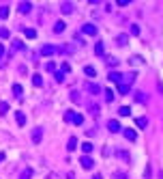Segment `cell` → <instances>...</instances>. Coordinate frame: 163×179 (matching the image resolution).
I'll list each match as a JSON object with an SVG mask.
<instances>
[{
    "mask_svg": "<svg viewBox=\"0 0 163 179\" xmlns=\"http://www.w3.org/2000/svg\"><path fill=\"white\" fill-rule=\"evenodd\" d=\"M84 74H86V76H88V78H94V76H97V69H94V67H90V65H88V67H84Z\"/></svg>",
    "mask_w": 163,
    "mask_h": 179,
    "instance_id": "16",
    "label": "cell"
},
{
    "mask_svg": "<svg viewBox=\"0 0 163 179\" xmlns=\"http://www.w3.org/2000/svg\"><path fill=\"white\" fill-rule=\"evenodd\" d=\"M118 114H120V117H129V114H131V108H129V106H120V108H118Z\"/></svg>",
    "mask_w": 163,
    "mask_h": 179,
    "instance_id": "17",
    "label": "cell"
},
{
    "mask_svg": "<svg viewBox=\"0 0 163 179\" xmlns=\"http://www.w3.org/2000/svg\"><path fill=\"white\" fill-rule=\"evenodd\" d=\"M80 162H82V166H84L86 171L94 168V160H92V158H88V155H82V158H80Z\"/></svg>",
    "mask_w": 163,
    "mask_h": 179,
    "instance_id": "3",
    "label": "cell"
},
{
    "mask_svg": "<svg viewBox=\"0 0 163 179\" xmlns=\"http://www.w3.org/2000/svg\"><path fill=\"white\" fill-rule=\"evenodd\" d=\"M62 30H65V22H62V20H58V22L54 24V33H62Z\"/></svg>",
    "mask_w": 163,
    "mask_h": 179,
    "instance_id": "19",
    "label": "cell"
},
{
    "mask_svg": "<svg viewBox=\"0 0 163 179\" xmlns=\"http://www.w3.org/2000/svg\"><path fill=\"white\" fill-rule=\"evenodd\" d=\"M54 78H56V82H62V80H65V74H62V71H56Z\"/></svg>",
    "mask_w": 163,
    "mask_h": 179,
    "instance_id": "36",
    "label": "cell"
},
{
    "mask_svg": "<svg viewBox=\"0 0 163 179\" xmlns=\"http://www.w3.org/2000/svg\"><path fill=\"white\" fill-rule=\"evenodd\" d=\"M135 78H137V71H129V74H124V76H122V82H120V84L131 87V84L135 82Z\"/></svg>",
    "mask_w": 163,
    "mask_h": 179,
    "instance_id": "2",
    "label": "cell"
},
{
    "mask_svg": "<svg viewBox=\"0 0 163 179\" xmlns=\"http://www.w3.org/2000/svg\"><path fill=\"white\" fill-rule=\"evenodd\" d=\"M9 112V104L6 101H0V114H6Z\"/></svg>",
    "mask_w": 163,
    "mask_h": 179,
    "instance_id": "31",
    "label": "cell"
},
{
    "mask_svg": "<svg viewBox=\"0 0 163 179\" xmlns=\"http://www.w3.org/2000/svg\"><path fill=\"white\" fill-rule=\"evenodd\" d=\"M114 179H127V173H120V171H118V173H114Z\"/></svg>",
    "mask_w": 163,
    "mask_h": 179,
    "instance_id": "41",
    "label": "cell"
},
{
    "mask_svg": "<svg viewBox=\"0 0 163 179\" xmlns=\"http://www.w3.org/2000/svg\"><path fill=\"white\" fill-rule=\"evenodd\" d=\"M60 11H62L65 15H69V13L75 11V7H73V2H62V4H60Z\"/></svg>",
    "mask_w": 163,
    "mask_h": 179,
    "instance_id": "7",
    "label": "cell"
},
{
    "mask_svg": "<svg viewBox=\"0 0 163 179\" xmlns=\"http://www.w3.org/2000/svg\"><path fill=\"white\" fill-rule=\"evenodd\" d=\"M71 123H75V125H82V123H84V117H82L80 112H75V114H73V121H71Z\"/></svg>",
    "mask_w": 163,
    "mask_h": 179,
    "instance_id": "24",
    "label": "cell"
},
{
    "mask_svg": "<svg viewBox=\"0 0 163 179\" xmlns=\"http://www.w3.org/2000/svg\"><path fill=\"white\" fill-rule=\"evenodd\" d=\"M118 93H120V95H129V93H131V87H127V84H118Z\"/></svg>",
    "mask_w": 163,
    "mask_h": 179,
    "instance_id": "21",
    "label": "cell"
},
{
    "mask_svg": "<svg viewBox=\"0 0 163 179\" xmlns=\"http://www.w3.org/2000/svg\"><path fill=\"white\" fill-rule=\"evenodd\" d=\"M45 69H47V71H56V63H52V60H49V63L45 65Z\"/></svg>",
    "mask_w": 163,
    "mask_h": 179,
    "instance_id": "38",
    "label": "cell"
},
{
    "mask_svg": "<svg viewBox=\"0 0 163 179\" xmlns=\"http://www.w3.org/2000/svg\"><path fill=\"white\" fill-rule=\"evenodd\" d=\"M107 80L120 84V82H122V74H120V71H110V74H107Z\"/></svg>",
    "mask_w": 163,
    "mask_h": 179,
    "instance_id": "5",
    "label": "cell"
},
{
    "mask_svg": "<svg viewBox=\"0 0 163 179\" xmlns=\"http://www.w3.org/2000/svg\"><path fill=\"white\" fill-rule=\"evenodd\" d=\"M30 9H32V4H30V2H19V7H17V11H19L22 15L30 13Z\"/></svg>",
    "mask_w": 163,
    "mask_h": 179,
    "instance_id": "9",
    "label": "cell"
},
{
    "mask_svg": "<svg viewBox=\"0 0 163 179\" xmlns=\"http://www.w3.org/2000/svg\"><path fill=\"white\" fill-rule=\"evenodd\" d=\"M19 50H24L22 39H13V41H11V52H19Z\"/></svg>",
    "mask_w": 163,
    "mask_h": 179,
    "instance_id": "10",
    "label": "cell"
},
{
    "mask_svg": "<svg viewBox=\"0 0 163 179\" xmlns=\"http://www.w3.org/2000/svg\"><path fill=\"white\" fill-rule=\"evenodd\" d=\"M32 84H35V87H43V78H41L39 74L32 76Z\"/></svg>",
    "mask_w": 163,
    "mask_h": 179,
    "instance_id": "22",
    "label": "cell"
},
{
    "mask_svg": "<svg viewBox=\"0 0 163 179\" xmlns=\"http://www.w3.org/2000/svg\"><path fill=\"white\" fill-rule=\"evenodd\" d=\"M144 179H150V164H146V171H144Z\"/></svg>",
    "mask_w": 163,
    "mask_h": 179,
    "instance_id": "42",
    "label": "cell"
},
{
    "mask_svg": "<svg viewBox=\"0 0 163 179\" xmlns=\"http://www.w3.org/2000/svg\"><path fill=\"white\" fill-rule=\"evenodd\" d=\"M6 155H4V151H0V164H2V160H4Z\"/></svg>",
    "mask_w": 163,
    "mask_h": 179,
    "instance_id": "46",
    "label": "cell"
},
{
    "mask_svg": "<svg viewBox=\"0 0 163 179\" xmlns=\"http://www.w3.org/2000/svg\"><path fill=\"white\" fill-rule=\"evenodd\" d=\"M71 99H73V101H77V99H80V93H75V91H73V93H71Z\"/></svg>",
    "mask_w": 163,
    "mask_h": 179,
    "instance_id": "44",
    "label": "cell"
},
{
    "mask_svg": "<svg viewBox=\"0 0 163 179\" xmlns=\"http://www.w3.org/2000/svg\"><path fill=\"white\" fill-rule=\"evenodd\" d=\"M94 54H97V56H103V54H105V45H103V41H97V45H94Z\"/></svg>",
    "mask_w": 163,
    "mask_h": 179,
    "instance_id": "13",
    "label": "cell"
},
{
    "mask_svg": "<svg viewBox=\"0 0 163 179\" xmlns=\"http://www.w3.org/2000/svg\"><path fill=\"white\" fill-rule=\"evenodd\" d=\"M107 130H110L112 134H116V132H120V123H118V121H110V123H107Z\"/></svg>",
    "mask_w": 163,
    "mask_h": 179,
    "instance_id": "12",
    "label": "cell"
},
{
    "mask_svg": "<svg viewBox=\"0 0 163 179\" xmlns=\"http://www.w3.org/2000/svg\"><path fill=\"white\" fill-rule=\"evenodd\" d=\"M86 91H88L90 95H99V93H101V87H99V84H94V82H90V84L86 87Z\"/></svg>",
    "mask_w": 163,
    "mask_h": 179,
    "instance_id": "11",
    "label": "cell"
},
{
    "mask_svg": "<svg viewBox=\"0 0 163 179\" xmlns=\"http://www.w3.org/2000/svg\"><path fill=\"white\" fill-rule=\"evenodd\" d=\"M135 125H137L140 130H144V128L148 125V119H146V117H137V119H135Z\"/></svg>",
    "mask_w": 163,
    "mask_h": 179,
    "instance_id": "14",
    "label": "cell"
},
{
    "mask_svg": "<svg viewBox=\"0 0 163 179\" xmlns=\"http://www.w3.org/2000/svg\"><path fill=\"white\" fill-rule=\"evenodd\" d=\"M0 37H2V39H9V37H11L9 28H0Z\"/></svg>",
    "mask_w": 163,
    "mask_h": 179,
    "instance_id": "33",
    "label": "cell"
},
{
    "mask_svg": "<svg viewBox=\"0 0 163 179\" xmlns=\"http://www.w3.org/2000/svg\"><path fill=\"white\" fill-rule=\"evenodd\" d=\"M122 134H124V138H127V140H131V142H133V140H137L135 130H131V128H124V130H122Z\"/></svg>",
    "mask_w": 163,
    "mask_h": 179,
    "instance_id": "6",
    "label": "cell"
},
{
    "mask_svg": "<svg viewBox=\"0 0 163 179\" xmlns=\"http://www.w3.org/2000/svg\"><path fill=\"white\" fill-rule=\"evenodd\" d=\"M82 151H84L86 155H88V153H92V142H84V145H82Z\"/></svg>",
    "mask_w": 163,
    "mask_h": 179,
    "instance_id": "26",
    "label": "cell"
},
{
    "mask_svg": "<svg viewBox=\"0 0 163 179\" xmlns=\"http://www.w3.org/2000/svg\"><path fill=\"white\" fill-rule=\"evenodd\" d=\"M73 114H75L73 110H67V112H65V121H67V123H71V121H73Z\"/></svg>",
    "mask_w": 163,
    "mask_h": 179,
    "instance_id": "32",
    "label": "cell"
},
{
    "mask_svg": "<svg viewBox=\"0 0 163 179\" xmlns=\"http://www.w3.org/2000/svg\"><path fill=\"white\" fill-rule=\"evenodd\" d=\"M2 56H4V45L0 43V58H2Z\"/></svg>",
    "mask_w": 163,
    "mask_h": 179,
    "instance_id": "45",
    "label": "cell"
},
{
    "mask_svg": "<svg viewBox=\"0 0 163 179\" xmlns=\"http://www.w3.org/2000/svg\"><path fill=\"white\" fill-rule=\"evenodd\" d=\"M22 93H24L22 84H13V95H15V97H22Z\"/></svg>",
    "mask_w": 163,
    "mask_h": 179,
    "instance_id": "23",
    "label": "cell"
},
{
    "mask_svg": "<svg viewBox=\"0 0 163 179\" xmlns=\"http://www.w3.org/2000/svg\"><path fill=\"white\" fill-rule=\"evenodd\" d=\"M135 101H148V95L146 93H135Z\"/></svg>",
    "mask_w": 163,
    "mask_h": 179,
    "instance_id": "28",
    "label": "cell"
},
{
    "mask_svg": "<svg viewBox=\"0 0 163 179\" xmlns=\"http://www.w3.org/2000/svg\"><path fill=\"white\" fill-rule=\"evenodd\" d=\"M30 138H32V142H41V138H43V130H41V128H35L32 134H30Z\"/></svg>",
    "mask_w": 163,
    "mask_h": 179,
    "instance_id": "8",
    "label": "cell"
},
{
    "mask_svg": "<svg viewBox=\"0 0 163 179\" xmlns=\"http://www.w3.org/2000/svg\"><path fill=\"white\" fill-rule=\"evenodd\" d=\"M39 52H41V56H54V54H56V52H60V50H58L56 45H49V43H47V45H43Z\"/></svg>",
    "mask_w": 163,
    "mask_h": 179,
    "instance_id": "1",
    "label": "cell"
},
{
    "mask_svg": "<svg viewBox=\"0 0 163 179\" xmlns=\"http://www.w3.org/2000/svg\"><path fill=\"white\" fill-rule=\"evenodd\" d=\"M92 179H103V177H101V175H99V173H97V175H94V177H92Z\"/></svg>",
    "mask_w": 163,
    "mask_h": 179,
    "instance_id": "47",
    "label": "cell"
},
{
    "mask_svg": "<svg viewBox=\"0 0 163 179\" xmlns=\"http://www.w3.org/2000/svg\"><path fill=\"white\" fill-rule=\"evenodd\" d=\"M4 17H9V7H6V4L0 7V20H4Z\"/></svg>",
    "mask_w": 163,
    "mask_h": 179,
    "instance_id": "30",
    "label": "cell"
},
{
    "mask_svg": "<svg viewBox=\"0 0 163 179\" xmlns=\"http://www.w3.org/2000/svg\"><path fill=\"white\" fill-rule=\"evenodd\" d=\"M90 112H92V117H99V106L92 104V106H90Z\"/></svg>",
    "mask_w": 163,
    "mask_h": 179,
    "instance_id": "37",
    "label": "cell"
},
{
    "mask_svg": "<svg viewBox=\"0 0 163 179\" xmlns=\"http://www.w3.org/2000/svg\"><path fill=\"white\" fill-rule=\"evenodd\" d=\"M19 179H32V168H24L22 175H19Z\"/></svg>",
    "mask_w": 163,
    "mask_h": 179,
    "instance_id": "18",
    "label": "cell"
},
{
    "mask_svg": "<svg viewBox=\"0 0 163 179\" xmlns=\"http://www.w3.org/2000/svg\"><path fill=\"white\" fill-rule=\"evenodd\" d=\"M15 119H17V123H19V125H24V123H26V114H24V112H17V114H15Z\"/></svg>",
    "mask_w": 163,
    "mask_h": 179,
    "instance_id": "29",
    "label": "cell"
},
{
    "mask_svg": "<svg viewBox=\"0 0 163 179\" xmlns=\"http://www.w3.org/2000/svg\"><path fill=\"white\" fill-rule=\"evenodd\" d=\"M67 179H73V173H71V175H69V177H67Z\"/></svg>",
    "mask_w": 163,
    "mask_h": 179,
    "instance_id": "48",
    "label": "cell"
},
{
    "mask_svg": "<svg viewBox=\"0 0 163 179\" xmlns=\"http://www.w3.org/2000/svg\"><path fill=\"white\" fill-rule=\"evenodd\" d=\"M24 35H26L28 39H35V37H37V30H35V28H24Z\"/></svg>",
    "mask_w": 163,
    "mask_h": 179,
    "instance_id": "20",
    "label": "cell"
},
{
    "mask_svg": "<svg viewBox=\"0 0 163 179\" xmlns=\"http://www.w3.org/2000/svg\"><path fill=\"white\" fill-rule=\"evenodd\" d=\"M118 158H122V160H129V153H127V151H118Z\"/></svg>",
    "mask_w": 163,
    "mask_h": 179,
    "instance_id": "43",
    "label": "cell"
},
{
    "mask_svg": "<svg viewBox=\"0 0 163 179\" xmlns=\"http://www.w3.org/2000/svg\"><path fill=\"white\" fill-rule=\"evenodd\" d=\"M105 99H107V101H112V99H114V93H112L110 89L105 91Z\"/></svg>",
    "mask_w": 163,
    "mask_h": 179,
    "instance_id": "40",
    "label": "cell"
},
{
    "mask_svg": "<svg viewBox=\"0 0 163 179\" xmlns=\"http://www.w3.org/2000/svg\"><path fill=\"white\" fill-rule=\"evenodd\" d=\"M105 63H107L110 67H116V65H118V58H116V56H107V58H105Z\"/></svg>",
    "mask_w": 163,
    "mask_h": 179,
    "instance_id": "25",
    "label": "cell"
},
{
    "mask_svg": "<svg viewBox=\"0 0 163 179\" xmlns=\"http://www.w3.org/2000/svg\"><path fill=\"white\" fill-rule=\"evenodd\" d=\"M131 35H140V26H137V24L131 26Z\"/></svg>",
    "mask_w": 163,
    "mask_h": 179,
    "instance_id": "39",
    "label": "cell"
},
{
    "mask_svg": "<svg viewBox=\"0 0 163 179\" xmlns=\"http://www.w3.org/2000/svg\"><path fill=\"white\" fill-rule=\"evenodd\" d=\"M67 149H69V151H75V149H77V138H75V136H73V138H69Z\"/></svg>",
    "mask_w": 163,
    "mask_h": 179,
    "instance_id": "15",
    "label": "cell"
},
{
    "mask_svg": "<svg viewBox=\"0 0 163 179\" xmlns=\"http://www.w3.org/2000/svg\"><path fill=\"white\" fill-rule=\"evenodd\" d=\"M129 63H131V65H142L144 60H142V56H131V58H129Z\"/></svg>",
    "mask_w": 163,
    "mask_h": 179,
    "instance_id": "27",
    "label": "cell"
},
{
    "mask_svg": "<svg viewBox=\"0 0 163 179\" xmlns=\"http://www.w3.org/2000/svg\"><path fill=\"white\" fill-rule=\"evenodd\" d=\"M60 71H62V74L71 71V65H69V63H62V65H60Z\"/></svg>",
    "mask_w": 163,
    "mask_h": 179,
    "instance_id": "35",
    "label": "cell"
},
{
    "mask_svg": "<svg viewBox=\"0 0 163 179\" xmlns=\"http://www.w3.org/2000/svg\"><path fill=\"white\" fill-rule=\"evenodd\" d=\"M116 43H118V45H127V35H120V37H116Z\"/></svg>",
    "mask_w": 163,
    "mask_h": 179,
    "instance_id": "34",
    "label": "cell"
},
{
    "mask_svg": "<svg viewBox=\"0 0 163 179\" xmlns=\"http://www.w3.org/2000/svg\"><path fill=\"white\" fill-rule=\"evenodd\" d=\"M82 33L94 37V35H97V26H94V24H84V26H82Z\"/></svg>",
    "mask_w": 163,
    "mask_h": 179,
    "instance_id": "4",
    "label": "cell"
}]
</instances>
